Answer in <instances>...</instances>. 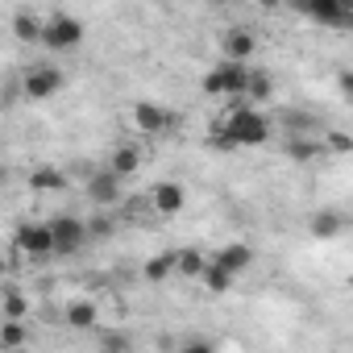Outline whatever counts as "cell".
Instances as JSON below:
<instances>
[{
  "instance_id": "cell-30",
  "label": "cell",
  "mask_w": 353,
  "mask_h": 353,
  "mask_svg": "<svg viewBox=\"0 0 353 353\" xmlns=\"http://www.w3.org/2000/svg\"><path fill=\"white\" fill-rule=\"evenodd\" d=\"M0 183H5V166H0Z\"/></svg>"
},
{
  "instance_id": "cell-15",
  "label": "cell",
  "mask_w": 353,
  "mask_h": 353,
  "mask_svg": "<svg viewBox=\"0 0 353 353\" xmlns=\"http://www.w3.org/2000/svg\"><path fill=\"white\" fill-rule=\"evenodd\" d=\"M137 166H141V150H137V145H117L112 158H108V170L117 174V179H129V174H137Z\"/></svg>"
},
{
  "instance_id": "cell-31",
  "label": "cell",
  "mask_w": 353,
  "mask_h": 353,
  "mask_svg": "<svg viewBox=\"0 0 353 353\" xmlns=\"http://www.w3.org/2000/svg\"><path fill=\"white\" fill-rule=\"evenodd\" d=\"M0 353H5V349H0Z\"/></svg>"
},
{
  "instance_id": "cell-28",
  "label": "cell",
  "mask_w": 353,
  "mask_h": 353,
  "mask_svg": "<svg viewBox=\"0 0 353 353\" xmlns=\"http://www.w3.org/2000/svg\"><path fill=\"white\" fill-rule=\"evenodd\" d=\"M183 353H216V341H208V336H192V341H183Z\"/></svg>"
},
{
  "instance_id": "cell-2",
  "label": "cell",
  "mask_w": 353,
  "mask_h": 353,
  "mask_svg": "<svg viewBox=\"0 0 353 353\" xmlns=\"http://www.w3.org/2000/svg\"><path fill=\"white\" fill-rule=\"evenodd\" d=\"M83 21L75 17V13H50L46 21H42V46L46 50H54V54H63V50H75L79 42H83Z\"/></svg>"
},
{
  "instance_id": "cell-25",
  "label": "cell",
  "mask_w": 353,
  "mask_h": 353,
  "mask_svg": "<svg viewBox=\"0 0 353 353\" xmlns=\"http://www.w3.org/2000/svg\"><path fill=\"white\" fill-rule=\"evenodd\" d=\"M83 225H88V241H104V237H112V229H117L108 216H96V221H83Z\"/></svg>"
},
{
  "instance_id": "cell-23",
  "label": "cell",
  "mask_w": 353,
  "mask_h": 353,
  "mask_svg": "<svg viewBox=\"0 0 353 353\" xmlns=\"http://www.w3.org/2000/svg\"><path fill=\"white\" fill-rule=\"evenodd\" d=\"M100 336V353H129L133 349V341L121 332V328H104V332H96Z\"/></svg>"
},
{
  "instance_id": "cell-5",
  "label": "cell",
  "mask_w": 353,
  "mask_h": 353,
  "mask_svg": "<svg viewBox=\"0 0 353 353\" xmlns=\"http://www.w3.org/2000/svg\"><path fill=\"white\" fill-rule=\"evenodd\" d=\"M254 54H258V34H254L250 26H233V30L221 34V63H241V67H250Z\"/></svg>"
},
{
  "instance_id": "cell-10",
  "label": "cell",
  "mask_w": 353,
  "mask_h": 353,
  "mask_svg": "<svg viewBox=\"0 0 353 353\" xmlns=\"http://www.w3.org/2000/svg\"><path fill=\"white\" fill-rule=\"evenodd\" d=\"M254 245H245V241H229V245H221L216 250V258L208 262V266H216V270H225L229 279H237V274H245L250 266H254Z\"/></svg>"
},
{
  "instance_id": "cell-26",
  "label": "cell",
  "mask_w": 353,
  "mask_h": 353,
  "mask_svg": "<svg viewBox=\"0 0 353 353\" xmlns=\"http://www.w3.org/2000/svg\"><path fill=\"white\" fill-rule=\"evenodd\" d=\"M287 154H291L295 162H307V158H316V154H320V145H312V141H291V145H287Z\"/></svg>"
},
{
  "instance_id": "cell-3",
  "label": "cell",
  "mask_w": 353,
  "mask_h": 353,
  "mask_svg": "<svg viewBox=\"0 0 353 353\" xmlns=\"http://www.w3.org/2000/svg\"><path fill=\"white\" fill-rule=\"evenodd\" d=\"M245 75H250V67H241V63H216V67H208V75H204L200 88H204L212 100H241Z\"/></svg>"
},
{
  "instance_id": "cell-8",
  "label": "cell",
  "mask_w": 353,
  "mask_h": 353,
  "mask_svg": "<svg viewBox=\"0 0 353 353\" xmlns=\"http://www.w3.org/2000/svg\"><path fill=\"white\" fill-rule=\"evenodd\" d=\"M121 183H125V179H117V174H112L108 166H100V170H92V174H88L83 196H88L96 208H112V204L121 200V192H125Z\"/></svg>"
},
{
  "instance_id": "cell-22",
  "label": "cell",
  "mask_w": 353,
  "mask_h": 353,
  "mask_svg": "<svg viewBox=\"0 0 353 353\" xmlns=\"http://www.w3.org/2000/svg\"><path fill=\"white\" fill-rule=\"evenodd\" d=\"M174 274V254H154V258H145V279L150 283H162V279H170Z\"/></svg>"
},
{
  "instance_id": "cell-20",
  "label": "cell",
  "mask_w": 353,
  "mask_h": 353,
  "mask_svg": "<svg viewBox=\"0 0 353 353\" xmlns=\"http://www.w3.org/2000/svg\"><path fill=\"white\" fill-rule=\"evenodd\" d=\"M26 341H30L26 320H5V324H0V349H21Z\"/></svg>"
},
{
  "instance_id": "cell-27",
  "label": "cell",
  "mask_w": 353,
  "mask_h": 353,
  "mask_svg": "<svg viewBox=\"0 0 353 353\" xmlns=\"http://www.w3.org/2000/svg\"><path fill=\"white\" fill-rule=\"evenodd\" d=\"M328 150H332V154H349V150H353V137L332 129V133H328Z\"/></svg>"
},
{
  "instance_id": "cell-19",
  "label": "cell",
  "mask_w": 353,
  "mask_h": 353,
  "mask_svg": "<svg viewBox=\"0 0 353 353\" xmlns=\"http://www.w3.org/2000/svg\"><path fill=\"white\" fill-rule=\"evenodd\" d=\"M13 34H17V42H42V17L17 13V17H13Z\"/></svg>"
},
{
  "instance_id": "cell-16",
  "label": "cell",
  "mask_w": 353,
  "mask_h": 353,
  "mask_svg": "<svg viewBox=\"0 0 353 353\" xmlns=\"http://www.w3.org/2000/svg\"><path fill=\"white\" fill-rule=\"evenodd\" d=\"M270 92H274V79L266 75V71H258V67H250V75H245V92H241V100H254V104H262V100H270ZM250 104V108H254Z\"/></svg>"
},
{
  "instance_id": "cell-11",
  "label": "cell",
  "mask_w": 353,
  "mask_h": 353,
  "mask_svg": "<svg viewBox=\"0 0 353 353\" xmlns=\"http://www.w3.org/2000/svg\"><path fill=\"white\" fill-rule=\"evenodd\" d=\"M133 125L141 133H166L170 129V112L162 104H154V100H137L133 104Z\"/></svg>"
},
{
  "instance_id": "cell-9",
  "label": "cell",
  "mask_w": 353,
  "mask_h": 353,
  "mask_svg": "<svg viewBox=\"0 0 353 353\" xmlns=\"http://www.w3.org/2000/svg\"><path fill=\"white\" fill-rule=\"evenodd\" d=\"M150 204H154V212H162V216H179V212L188 208V188H183L179 179H162V183L150 188Z\"/></svg>"
},
{
  "instance_id": "cell-4",
  "label": "cell",
  "mask_w": 353,
  "mask_h": 353,
  "mask_svg": "<svg viewBox=\"0 0 353 353\" xmlns=\"http://www.w3.org/2000/svg\"><path fill=\"white\" fill-rule=\"evenodd\" d=\"M46 229H50V241H54V258H71V254H79V250L88 245V225H83V216L63 212V216H50Z\"/></svg>"
},
{
  "instance_id": "cell-29",
  "label": "cell",
  "mask_w": 353,
  "mask_h": 353,
  "mask_svg": "<svg viewBox=\"0 0 353 353\" xmlns=\"http://www.w3.org/2000/svg\"><path fill=\"white\" fill-rule=\"evenodd\" d=\"M5 274H9V262H5V258H0V279H5Z\"/></svg>"
},
{
  "instance_id": "cell-7",
  "label": "cell",
  "mask_w": 353,
  "mask_h": 353,
  "mask_svg": "<svg viewBox=\"0 0 353 353\" xmlns=\"http://www.w3.org/2000/svg\"><path fill=\"white\" fill-rule=\"evenodd\" d=\"M13 245H17L26 258H50V254H54V241H50L46 221H21V225L13 229Z\"/></svg>"
},
{
  "instance_id": "cell-1",
  "label": "cell",
  "mask_w": 353,
  "mask_h": 353,
  "mask_svg": "<svg viewBox=\"0 0 353 353\" xmlns=\"http://www.w3.org/2000/svg\"><path fill=\"white\" fill-rule=\"evenodd\" d=\"M221 133L233 141V150H250V145L270 141V121H266V112H258V108H250V104H237V108L221 121Z\"/></svg>"
},
{
  "instance_id": "cell-17",
  "label": "cell",
  "mask_w": 353,
  "mask_h": 353,
  "mask_svg": "<svg viewBox=\"0 0 353 353\" xmlns=\"http://www.w3.org/2000/svg\"><path fill=\"white\" fill-rule=\"evenodd\" d=\"M30 188L34 192H63L67 188V174L59 166H34L30 170Z\"/></svg>"
},
{
  "instance_id": "cell-21",
  "label": "cell",
  "mask_w": 353,
  "mask_h": 353,
  "mask_svg": "<svg viewBox=\"0 0 353 353\" xmlns=\"http://www.w3.org/2000/svg\"><path fill=\"white\" fill-rule=\"evenodd\" d=\"M0 307H5V320H26V312H30V299H26L17 287H9L5 295H0Z\"/></svg>"
},
{
  "instance_id": "cell-24",
  "label": "cell",
  "mask_w": 353,
  "mask_h": 353,
  "mask_svg": "<svg viewBox=\"0 0 353 353\" xmlns=\"http://www.w3.org/2000/svg\"><path fill=\"white\" fill-rule=\"evenodd\" d=\"M200 279H204V287H208V291H212V295H225V291H229V287H233V279H229V274H225V270H216V266H208V270H204V274H200Z\"/></svg>"
},
{
  "instance_id": "cell-13",
  "label": "cell",
  "mask_w": 353,
  "mask_h": 353,
  "mask_svg": "<svg viewBox=\"0 0 353 353\" xmlns=\"http://www.w3.org/2000/svg\"><path fill=\"white\" fill-rule=\"evenodd\" d=\"M307 233H312L316 241H332V237H341V233H345V212H336V208H320V212H312Z\"/></svg>"
},
{
  "instance_id": "cell-6",
  "label": "cell",
  "mask_w": 353,
  "mask_h": 353,
  "mask_svg": "<svg viewBox=\"0 0 353 353\" xmlns=\"http://www.w3.org/2000/svg\"><path fill=\"white\" fill-rule=\"evenodd\" d=\"M21 92H26L30 100H50V96L63 92V71H59L54 63H34V67L26 71V79H21Z\"/></svg>"
},
{
  "instance_id": "cell-12",
  "label": "cell",
  "mask_w": 353,
  "mask_h": 353,
  "mask_svg": "<svg viewBox=\"0 0 353 353\" xmlns=\"http://www.w3.org/2000/svg\"><path fill=\"white\" fill-rule=\"evenodd\" d=\"M67 328H71V332H96V328H100V307H96V299H71V303H67Z\"/></svg>"
},
{
  "instance_id": "cell-14",
  "label": "cell",
  "mask_w": 353,
  "mask_h": 353,
  "mask_svg": "<svg viewBox=\"0 0 353 353\" xmlns=\"http://www.w3.org/2000/svg\"><path fill=\"white\" fill-rule=\"evenodd\" d=\"M312 21H320V26H349L353 17H349V9L345 5H336V0H320V5H307L303 9Z\"/></svg>"
},
{
  "instance_id": "cell-18",
  "label": "cell",
  "mask_w": 353,
  "mask_h": 353,
  "mask_svg": "<svg viewBox=\"0 0 353 353\" xmlns=\"http://www.w3.org/2000/svg\"><path fill=\"white\" fill-rule=\"evenodd\" d=\"M208 270V258L200 250H179L174 254V274H188V279H200Z\"/></svg>"
}]
</instances>
